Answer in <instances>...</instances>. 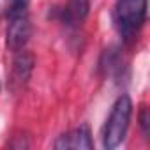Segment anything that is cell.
<instances>
[{
  "instance_id": "cell-7",
  "label": "cell",
  "mask_w": 150,
  "mask_h": 150,
  "mask_svg": "<svg viewBox=\"0 0 150 150\" xmlns=\"http://www.w3.org/2000/svg\"><path fill=\"white\" fill-rule=\"evenodd\" d=\"M139 127H141L143 134L148 138V132H150V120H148V110H146V106H141V111H139Z\"/></svg>"
},
{
  "instance_id": "cell-5",
  "label": "cell",
  "mask_w": 150,
  "mask_h": 150,
  "mask_svg": "<svg viewBox=\"0 0 150 150\" xmlns=\"http://www.w3.org/2000/svg\"><path fill=\"white\" fill-rule=\"evenodd\" d=\"M53 146L58 150H64V148H87V150H90V148H94V141H92V134H90L88 125H80L72 131L64 132L62 136H58V139L55 141Z\"/></svg>"
},
{
  "instance_id": "cell-8",
  "label": "cell",
  "mask_w": 150,
  "mask_h": 150,
  "mask_svg": "<svg viewBox=\"0 0 150 150\" xmlns=\"http://www.w3.org/2000/svg\"><path fill=\"white\" fill-rule=\"evenodd\" d=\"M28 2L30 0H11L9 11H28Z\"/></svg>"
},
{
  "instance_id": "cell-1",
  "label": "cell",
  "mask_w": 150,
  "mask_h": 150,
  "mask_svg": "<svg viewBox=\"0 0 150 150\" xmlns=\"http://www.w3.org/2000/svg\"><path fill=\"white\" fill-rule=\"evenodd\" d=\"M131 117H132V101L127 94H122L113 108L111 113L104 124V131H103V145L106 150H113L118 145H122V141L127 136V129L131 124Z\"/></svg>"
},
{
  "instance_id": "cell-6",
  "label": "cell",
  "mask_w": 150,
  "mask_h": 150,
  "mask_svg": "<svg viewBox=\"0 0 150 150\" xmlns=\"http://www.w3.org/2000/svg\"><path fill=\"white\" fill-rule=\"evenodd\" d=\"M90 13V0H69L67 6L62 9L64 21L67 25H78L85 21Z\"/></svg>"
},
{
  "instance_id": "cell-4",
  "label": "cell",
  "mask_w": 150,
  "mask_h": 150,
  "mask_svg": "<svg viewBox=\"0 0 150 150\" xmlns=\"http://www.w3.org/2000/svg\"><path fill=\"white\" fill-rule=\"evenodd\" d=\"M34 55L21 50L16 51V57L13 60V67H11V74H9V80H7V87L13 94L21 92L27 83L32 78V72H34Z\"/></svg>"
},
{
  "instance_id": "cell-9",
  "label": "cell",
  "mask_w": 150,
  "mask_h": 150,
  "mask_svg": "<svg viewBox=\"0 0 150 150\" xmlns=\"http://www.w3.org/2000/svg\"><path fill=\"white\" fill-rule=\"evenodd\" d=\"M0 20H2V7H0Z\"/></svg>"
},
{
  "instance_id": "cell-3",
  "label": "cell",
  "mask_w": 150,
  "mask_h": 150,
  "mask_svg": "<svg viewBox=\"0 0 150 150\" xmlns=\"http://www.w3.org/2000/svg\"><path fill=\"white\" fill-rule=\"evenodd\" d=\"M9 23L6 30V44L11 51L25 50L32 35V23L28 11H9Z\"/></svg>"
},
{
  "instance_id": "cell-2",
  "label": "cell",
  "mask_w": 150,
  "mask_h": 150,
  "mask_svg": "<svg viewBox=\"0 0 150 150\" xmlns=\"http://www.w3.org/2000/svg\"><path fill=\"white\" fill-rule=\"evenodd\" d=\"M146 21V0H117L115 25L124 41L131 42Z\"/></svg>"
}]
</instances>
